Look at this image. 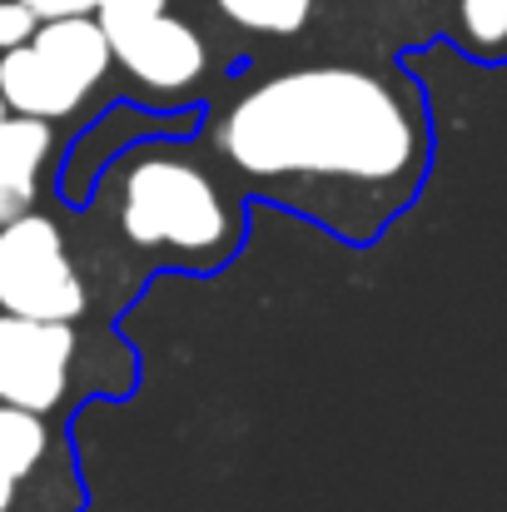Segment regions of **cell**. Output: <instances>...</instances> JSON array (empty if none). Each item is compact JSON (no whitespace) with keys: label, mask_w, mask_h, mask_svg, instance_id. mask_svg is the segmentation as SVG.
<instances>
[{"label":"cell","mask_w":507,"mask_h":512,"mask_svg":"<svg viewBox=\"0 0 507 512\" xmlns=\"http://www.w3.org/2000/svg\"><path fill=\"white\" fill-rule=\"evenodd\" d=\"M214 150L249 179L363 189L388 214L418 194L428 120L408 90L373 70L309 65L244 90L214 125Z\"/></svg>","instance_id":"cell-1"},{"label":"cell","mask_w":507,"mask_h":512,"mask_svg":"<svg viewBox=\"0 0 507 512\" xmlns=\"http://www.w3.org/2000/svg\"><path fill=\"white\" fill-rule=\"evenodd\" d=\"M75 363V329L0 314V403L25 413H50L70 388Z\"/></svg>","instance_id":"cell-4"},{"label":"cell","mask_w":507,"mask_h":512,"mask_svg":"<svg viewBox=\"0 0 507 512\" xmlns=\"http://www.w3.org/2000/svg\"><path fill=\"white\" fill-rule=\"evenodd\" d=\"M35 20H70V15H95L100 0H20Z\"/></svg>","instance_id":"cell-13"},{"label":"cell","mask_w":507,"mask_h":512,"mask_svg":"<svg viewBox=\"0 0 507 512\" xmlns=\"http://www.w3.org/2000/svg\"><path fill=\"white\" fill-rule=\"evenodd\" d=\"M219 15L249 35H299L314 15V0H214Z\"/></svg>","instance_id":"cell-10"},{"label":"cell","mask_w":507,"mask_h":512,"mask_svg":"<svg viewBox=\"0 0 507 512\" xmlns=\"http://www.w3.org/2000/svg\"><path fill=\"white\" fill-rule=\"evenodd\" d=\"M50 145H55L50 120H30V115L0 120V224L35 209V189L50 160Z\"/></svg>","instance_id":"cell-7"},{"label":"cell","mask_w":507,"mask_h":512,"mask_svg":"<svg viewBox=\"0 0 507 512\" xmlns=\"http://www.w3.org/2000/svg\"><path fill=\"white\" fill-rule=\"evenodd\" d=\"M85 304V279L65 254V234L55 219L30 209L0 224V314L75 324Z\"/></svg>","instance_id":"cell-3"},{"label":"cell","mask_w":507,"mask_h":512,"mask_svg":"<svg viewBox=\"0 0 507 512\" xmlns=\"http://www.w3.org/2000/svg\"><path fill=\"white\" fill-rule=\"evenodd\" d=\"M5 115H10V110H5V100H0V120H5Z\"/></svg>","instance_id":"cell-15"},{"label":"cell","mask_w":507,"mask_h":512,"mask_svg":"<svg viewBox=\"0 0 507 512\" xmlns=\"http://www.w3.org/2000/svg\"><path fill=\"white\" fill-rule=\"evenodd\" d=\"M0 100H5L10 115L65 120V115H75V110L90 100V90H85L75 75H65L55 60H45V55L25 40V45H15V50L0 55Z\"/></svg>","instance_id":"cell-6"},{"label":"cell","mask_w":507,"mask_h":512,"mask_svg":"<svg viewBox=\"0 0 507 512\" xmlns=\"http://www.w3.org/2000/svg\"><path fill=\"white\" fill-rule=\"evenodd\" d=\"M120 229L130 244L174 259H219L234 239L219 184L179 155H140L125 170Z\"/></svg>","instance_id":"cell-2"},{"label":"cell","mask_w":507,"mask_h":512,"mask_svg":"<svg viewBox=\"0 0 507 512\" xmlns=\"http://www.w3.org/2000/svg\"><path fill=\"white\" fill-rule=\"evenodd\" d=\"M458 35L478 60H507V0H458Z\"/></svg>","instance_id":"cell-11"},{"label":"cell","mask_w":507,"mask_h":512,"mask_svg":"<svg viewBox=\"0 0 507 512\" xmlns=\"http://www.w3.org/2000/svg\"><path fill=\"white\" fill-rule=\"evenodd\" d=\"M30 45H35L45 60H55L65 75H75L85 90H95V85L110 75V65H115L110 40H105V30H100V20H95V15L40 20V25H35V35H30Z\"/></svg>","instance_id":"cell-8"},{"label":"cell","mask_w":507,"mask_h":512,"mask_svg":"<svg viewBox=\"0 0 507 512\" xmlns=\"http://www.w3.org/2000/svg\"><path fill=\"white\" fill-rule=\"evenodd\" d=\"M105 40H110V55L130 70V80H140L145 90L155 95H179L189 90L209 55H204V40L174 20L169 10H155V15H135V20H110L100 25Z\"/></svg>","instance_id":"cell-5"},{"label":"cell","mask_w":507,"mask_h":512,"mask_svg":"<svg viewBox=\"0 0 507 512\" xmlns=\"http://www.w3.org/2000/svg\"><path fill=\"white\" fill-rule=\"evenodd\" d=\"M155 10H165V0H100L95 20L110 25V20H135V15H155Z\"/></svg>","instance_id":"cell-14"},{"label":"cell","mask_w":507,"mask_h":512,"mask_svg":"<svg viewBox=\"0 0 507 512\" xmlns=\"http://www.w3.org/2000/svg\"><path fill=\"white\" fill-rule=\"evenodd\" d=\"M45 453H50L45 418L0 403V512L15 508V488L45 463Z\"/></svg>","instance_id":"cell-9"},{"label":"cell","mask_w":507,"mask_h":512,"mask_svg":"<svg viewBox=\"0 0 507 512\" xmlns=\"http://www.w3.org/2000/svg\"><path fill=\"white\" fill-rule=\"evenodd\" d=\"M35 15L20 5V0H0V50H15V45H25L30 35H35Z\"/></svg>","instance_id":"cell-12"}]
</instances>
